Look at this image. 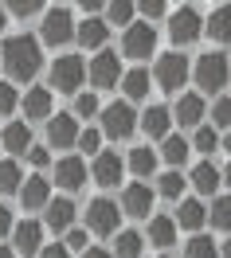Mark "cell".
I'll return each mask as SVG.
<instances>
[{
  "label": "cell",
  "instance_id": "obj_1",
  "mask_svg": "<svg viewBox=\"0 0 231 258\" xmlns=\"http://www.w3.org/2000/svg\"><path fill=\"white\" fill-rule=\"evenodd\" d=\"M0 63H4V71H8L16 82L35 79V71H39V63H43L39 39H35V35H8L4 47H0Z\"/></svg>",
  "mask_w": 231,
  "mask_h": 258
},
{
  "label": "cell",
  "instance_id": "obj_2",
  "mask_svg": "<svg viewBox=\"0 0 231 258\" xmlns=\"http://www.w3.org/2000/svg\"><path fill=\"white\" fill-rule=\"evenodd\" d=\"M168 35H172L177 47H188L204 35V16H200L196 4H181V8L168 12Z\"/></svg>",
  "mask_w": 231,
  "mask_h": 258
},
{
  "label": "cell",
  "instance_id": "obj_3",
  "mask_svg": "<svg viewBox=\"0 0 231 258\" xmlns=\"http://www.w3.org/2000/svg\"><path fill=\"white\" fill-rule=\"evenodd\" d=\"M153 82H157L161 90H168V94H181V86L188 82V59H184L181 51H165V55H157Z\"/></svg>",
  "mask_w": 231,
  "mask_h": 258
},
{
  "label": "cell",
  "instance_id": "obj_4",
  "mask_svg": "<svg viewBox=\"0 0 231 258\" xmlns=\"http://www.w3.org/2000/svg\"><path fill=\"white\" fill-rule=\"evenodd\" d=\"M227 75H231V63H227V55H219V51L200 55L196 67H192V79H196L200 90H223V86H227Z\"/></svg>",
  "mask_w": 231,
  "mask_h": 258
},
{
  "label": "cell",
  "instance_id": "obj_5",
  "mask_svg": "<svg viewBox=\"0 0 231 258\" xmlns=\"http://www.w3.org/2000/svg\"><path fill=\"white\" fill-rule=\"evenodd\" d=\"M39 35H43V43H47V47H63V43H71V35H75V20H71V8H63V4H55V8H43V24H39Z\"/></svg>",
  "mask_w": 231,
  "mask_h": 258
},
{
  "label": "cell",
  "instance_id": "obj_6",
  "mask_svg": "<svg viewBox=\"0 0 231 258\" xmlns=\"http://www.w3.org/2000/svg\"><path fill=\"white\" fill-rule=\"evenodd\" d=\"M98 117H102V133L114 137V141H126L137 129V113H133L130 102H110V106H102Z\"/></svg>",
  "mask_w": 231,
  "mask_h": 258
},
{
  "label": "cell",
  "instance_id": "obj_7",
  "mask_svg": "<svg viewBox=\"0 0 231 258\" xmlns=\"http://www.w3.org/2000/svg\"><path fill=\"white\" fill-rule=\"evenodd\" d=\"M86 79V63L79 55H59L55 63H51V90H59V94H75Z\"/></svg>",
  "mask_w": 231,
  "mask_h": 258
},
{
  "label": "cell",
  "instance_id": "obj_8",
  "mask_svg": "<svg viewBox=\"0 0 231 258\" xmlns=\"http://www.w3.org/2000/svg\"><path fill=\"white\" fill-rule=\"evenodd\" d=\"M157 51V28L153 24H130L122 35V55L126 59H149Z\"/></svg>",
  "mask_w": 231,
  "mask_h": 258
},
{
  "label": "cell",
  "instance_id": "obj_9",
  "mask_svg": "<svg viewBox=\"0 0 231 258\" xmlns=\"http://www.w3.org/2000/svg\"><path fill=\"white\" fill-rule=\"evenodd\" d=\"M90 82L98 86V90H110V86H118L122 82V59H118L114 51H98L94 59H90Z\"/></svg>",
  "mask_w": 231,
  "mask_h": 258
},
{
  "label": "cell",
  "instance_id": "obj_10",
  "mask_svg": "<svg viewBox=\"0 0 231 258\" xmlns=\"http://www.w3.org/2000/svg\"><path fill=\"white\" fill-rule=\"evenodd\" d=\"M118 204L114 200H94L90 208H86V227L94 231V235H118Z\"/></svg>",
  "mask_w": 231,
  "mask_h": 258
},
{
  "label": "cell",
  "instance_id": "obj_11",
  "mask_svg": "<svg viewBox=\"0 0 231 258\" xmlns=\"http://www.w3.org/2000/svg\"><path fill=\"white\" fill-rule=\"evenodd\" d=\"M79 133H83V129H79V117H75V113H55V117L47 121V141L55 149L79 145Z\"/></svg>",
  "mask_w": 231,
  "mask_h": 258
},
{
  "label": "cell",
  "instance_id": "obj_12",
  "mask_svg": "<svg viewBox=\"0 0 231 258\" xmlns=\"http://www.w3.org/2000/svg\"><path fill=\"white\" fill-rule=\"evenodd\" d=\"M12 250H20V254H39V250H43V223H35V219L16 223L12 227Z\"/></svg>",
  "mask_w": 231,
  "mask_h": 258
},
{
  "label": "cell",
  "instance_id": "obj_13",
  "mask_svg": "<svg viewBox=\"0 0 231 258\" xmlns=\"http://www.w3.org/2000/svg\"><path fill=\"white\" fill-rule=\"evenodd\" d=\"M122 211L133 215V219L153 215V188H149V184H126V192H122Z\"/></svg>",
  "mask_w": 231,
  "mask_h": 258
},
{
  "label": "cell",
  "instance_id": "obj_14",
  "mask_svg": "<svg viewBox=\"0 0 231 258\" xmlns=\"http://www.w3.org/2000/svg\"><path fill=\"white\" fill-rule=\"evenodd\" d=\"M20 204L28 211H39V208H47L51 204V184L43 172H35V176H28L24 184H20Z\"/></svg>",
  "mask_w": 231,
  "mask_h": 258
},
{
  "label": "cell",
  "instance_id": "obj_15",
  "mask_svg": "<svg viewBox=\"0 0 231 258\" xmlns=\"http://www.w3.org/2000/svg\"><path fill=\"white\" fill-rule=\"evenodd\" d=\"M122 157L118 153H98L94 157V164H90V176H94V184L98 188H114V184H122Z\"/></svg>",
  "mask_w": 231,
  "mask_h": 258
},
{
  "label": "cell",
  "instance_id": "obj_16",
  "mask_svg": "<svg viewBox=\"0 0 231 258\" xmlns=\"http://www.w3.org/2000/svg\"><path fill=\"white\" fill-rule=\"evenodd\" d=\"M79 43L83 47H90V51H106V39H110V24L102 16H86L83 24H79Z\"/></svg>",
  "mask_w": 231,
  "mask_h": 258
},
{
  "label": "cell",
  "instance_id": "obj_17",
  "mask_svg": "<svg viewBox=\"0 0 231 258\" xmlns=\"http://www.w3.org/2000/svg\"><path fill=\"white\" fill-rule=\"evenodd\" d=\"M55 184L67 188V192H79L86 184V164L79 161V157H63V161L55 164Z\"/></svg>",
  "mask_w": 231,
  "mask_h": 258
},
{
  "label": "cell",
  "instance_id": "obj_18",
  "mask_svg": "<svg viewBox=\"0 0 231 258\" xmlns=\"http://www.w3.org/2000/svg\"><path fill=\"white\" fill-rule=\"evenodd\" d=\"M172 223L184 227V231H192V235H200V227L208 223V208H204L200 200H181V208H177V215H172Z\"/></svg>",
  "mask_w": 231,
  "mask_h": 258
},
{
  "label": "cell",
  "instance_id": "obj_19",
  "mask_svg": "<svg viewBox=\"0 0 231 258\" xmlns=\"http://www.w3.org/2000/svg\"><path fill=\"white\" fill-rule=\"evenodd\" d=\"M137 125L145 129L149 137H161V141H165L168 129H172V110H165V106H149V110L137 117Z\"/></svg>",
  "mask_w": 231,
  "mask_h": 258
},
{
  "label": "cell",
  "instance_id": "obj_20",
  "mask_svg": "<svg viewBox=\"0 0 231 258\" xmlns=\"http://www.w3.org/2000/svg\"><path fill=\"white\" fill-rule=\"evenodd\" d=\"M204 98L200 94H181L177 98V106H172V121H181V125H200L204 121Z\"/></svg>",
  "mask_w": 231,
  "mask_h": 258
},
{
  "label": "cell",
  "instance_id": "obj_21",
  "mask_svg": "<svg viewBox=\"0 0 231 258\" xmlns=\"http://www.w3.org/2000/svg\"><path fill=\"white\" fill-rule=\"evenodd\" d=\"M24 117H28V121H43V117H51V90H47V86L24 90Z\"/></svg>",
  "mask_w": 231,
  "mask_h": 258
},
{
  "label": "cell",
  "instance_id": "obj_22",
  "mask_svg": "<svg viewBox=\"0 0 231 258\" xmlns=\"http://www.w3.org/2000/svg\"><path fill=\"white\" fill-rule=\"evenodd\" d=\"M204 32L212 35L215 43H231V4H219V8H212V12H208Z\"/></svg>",
  "mask_w": 231,
  "mask_h": 258
},
{
  "label": "cell",
  "instance_id": "obj_23",
  "mask_svg": "<svg viewBox=\"0 0 231 258\" xmlns=\"http://www.w3.org/2000/svg\"><path fill=\"white\" fill-rule=\"evenodd\" d=\"M43 211H47L43 227H51V231H63V235L71 231V223H75V204H71L67 196H63V200H51Z\"/></svg>",
  "mask_w": 231,
  "mask_h": 258
},
{
  "label": "cell",
  "instance_id": "obj_24",
  "mask_svg": "<svg viewBox=\"0 0 231 258\" xmlns=\"http://www.w3.org/2000/svg\"><path fill=\"white\" fill-rule=\"evenodd\" d=\"M0 145L8 149V153H24L28 157V149H32V129H28V121H12V125L0 133Z\"/></svg>",
  "mask_w": 231,
  "mask_h": 258
},
{
  "label": "cell",
  "instance_id": "obj_25",
  "mask_svg": "<svg viewBox=\"0 0 231 258\" xmlns=\"http://www.w3.org/2000/svg\"><path fill=\"white\" fill-rule=\"evenodd\" d=\"M219 180H223V172H219V168H215L212 161H200L196 168H192V176H188V184H192V188H196L200 196H212L215 188H219Z\"/></svg>",
  "mask_w": 231,
  "mask_h": 258
},
{
  "label": "cell",
  "instance_id": "obj_26",
  "mask_svg": "<svg viewBox=\"0 0 231 258\" xmlns=\"http://www.w3.org/2000/svg\"><path fill=\"white\" fill-rule=\"evenodd\" d=\"M172 242H177V223H172V215H153V219H149V246L168 250Z\"/></svg>",
  "mask_w": 231,
  "mask_h": 258
},
{
  "label": "cell",
  "instance_id": "obj_27",
  "mask_svg": "<svg viewBox=\"0 0 231 258\" xmlns=\"http://www.w3.org/2000/svg\"><path fill=\"white\" fill-rule=\"evenodd\" d=\"M122 90H126V102H141L149 94V71H141V67L126 71L122 75Z\"/></svg>",
  "mask_w": 231,
  "mask_h": 258
},
{
  "label": "cell",
  "instance_id": "obj_28",
  "mask_svg": "<svg viewBox=\"0 0 231 258\" xmlns=\"http://www.w3.org/2000/svg\"><path fill=\"white\" fill-rule=\"evenodd\" d=\"M141 246H145V239H141L137 231H118L110 254H114V258H141Z\"/></svg>",
  "mask_w": 231,
  "mask_h": 258
},
{
  "label": "cell",
  "instance_id": "obj_29",
  "mask_svg": "<svg viewBox=\"0 0 231 258\" xmlns=\"http://www.w3.org/2000/svg\"><path fill=\"white\" fill-rule=\"evenodd\" d=\"M161 157H165L172 168H181V164L188 161V141H184V137H177V133H168L165 141H161Z\"/></svg>",
  "mask_w": 231,
  "mask_h": 258
},
{
  "label": "cell",
  "instance_id": "obj_30",
  "mask_svg": "<svg viewBox=\"0 0 231 258\" xmlns=\"http://www.w3.org/2000/svg\"><path fill=\"white\" fill-rule=\"evenodd\" d=\"M208 223L215 231H231V196H215L208 208Z\"/></svg>",
  "mask_w": 231,
  "mask_h": 258
},
{
  "label": "cell",
  "instance_id": "obj_31",
  "mask_svg": "<svg viewBox=\"0 0 231 258\" xmlns=\"http://www.w3.org/2000/svg\"><path fill=\"white\" fill-rule=\"evenodd\" d=\"M130 168L141 180L153 176V172H157V153H153V149H130Z\"/></svg>",
  "mask_w": 231,
  "mask_h": 258
},
{
  "label": "cell",
  "instance_id": "obj_32",
  "mask_svg": "<svg viewBox=\"0 0 231 258\" xmlns=\"http://www.w3.org/2000/svg\"><path fill=\"white\" fill-rule=\"evenodd\" d=\"M184 258H219V246L208 235H192L184 242Z\"/></svg>",
  "mask_w": 231,
  "mask_h": 258
},
{
  "label": "cell",
  "instance_id": "obj_33",
  "mask_svg": "<svg viewBox=\"0 0 231 258\" xmlns=\"http://www.w3.org/2000/svg\"><path fill=\"white\" fill-rule=\"evenodd\" d=\"M133 12H137V4H130V0H114V4H106V24H122V28H130Z\"/></svg>",
  "mask_w": 231,
  "mask_h": 258
},
{
  "label": "cell",
  "instance_id": "obj_34",
  "mask_svg": "<svg viewBox=\"0 0 231 258\" xmlns=\"http://www.w3.org/2000/svg\"><path fill=\"white\" fill-rule=\"evenodd\" d=\"M20 184H24V172H20L16 161H0V192H20Z\"/></svg>",
  "mask_w": 231,
  "mask_h": 258
},
{
  "label": "cell",
  "instance_id": "obj_35",
  "mask_svg": "<svg viewBox=\"0 0 231 258\" xmlns=\"http://www.w3.org/2000/svg\"><path fill=\"white\" fill-rule=\"evenodd\" d=\"M184 184H188V180H184L181 172H177V168H168L165 176L157 180V192L165 196V200H181V192H184Z\"/></svg>",
  "mask_w": 231,
  "mask_h": 258
},
{
  "label": "cell",
  "instance_id": "obj_36",
  "mask_svg": "<svg viewBox=\"0 0 231 258\" xmlns=\"http://www.w3.org/2000/svg\"><path fill=\"white\" fill-rule=\"evenodd\" d=\"M192 145H196L200 153H215V149H219V137H215V129H212V125H200V129H196V137H192Z\"/></svg>",
  "mask_w": 231,
  "mask_h": 258
},
{
  "label": "cell",
  "instance_id": "obj_37",
  "mask_svg": "<svg viewBox=\"0 0 231 258\" xmlns=\"http://www.w3.org/2000/svg\"><path fill=\"white\" fill-rule=\"evenodd\" d=\"M16 106H20V90L12 82H0V117H8Z\"/></svg>",
  "mask_w": 231,
  "mask_h": 258
},
{
  "label": "cell",
  "instance_id": "obj_38",
  "mask_svg": "<svg viewBox=\"0 0 231 258\" xmlns=\"http://www.w3.org/2000/svg\"><path fill=\"white\" fill-rule=\"evenodd\" d=\"M79 149L98 157L102 153V129H83V133H79Z\"/></svg>",
  "mask_w": 231,
  "mask_h": 258
},
{
  "label": "cell",
  "instance_id": "obj_39",
  "mask_svg": "<svg viewBox=\"0 0 231 258\" xmlns=\"http://www.w3.org/2000/svg\"><path fill=\"white\" fill-rule=\"evenodd\" d=\"M75 113H79V117H86V121H90V117H98V113H102L98 98H94V94H79V102H75Z\"/></svg>",
  "mask_w": 231,
  "mask_h": 258
},
{
  "label": "cell",
  "instance_id": "obj_40",
  "mask_svg": "<svg viewBox=\"0 0 231 258\" xmlns=\"http://www.w3.org/2000/svg\"><path fill=\"white\" fill-rule=\"evenodd\" d=\"M137 12H141L145 20H161V16H168L172 8H168L165 0H141V4H137Z\"/></svg>",
  "mask_w": 231,
  "mask_h": 258
},
{
  "label": "cell",
  "instance_id": "obj_41",
  "mask_svg": "<svg viewBox=\"0 0 231 258\" xmlns=\"http://www.w3.org/2000/svg\"><path fill=\"white\" fill-rule=\"evenodd\" d=\"M212 121H215V125H223L231 133V98H219V102L212 106Z\"/></svg>",
  "mask_w": 231,
  "mask_h": 258
},
{
  "label": "cell",
  "instance_id": "obj_42",
  "mask_svg": "<svg viewBox=\"0 0 231 258\" xmlns=\"http://www.w3.org/2000/svg\"><path fill=\"white\" fill-rule=\"evenodd\" d=\"M8 12H12V16H39V12H43V4H35V0H12V4H8Z\"/></svg>",
  "mask_w": 231,
  "mask_h": 258
},
{
  "label": "cell",
  "instance_id": "obj_43",
  "mask_svg": "<svg viewBox=\"0 0 231 258\" xmlns=\"http://www.w3.org/2000/svg\"><path fill=\"white\" fill-rule=\"evenodd\" d=\"M67 250H86V231H79V227H71L67 231V239H63Z\"/></svg>",
  "mask_w": 231,
  "mask_h": 258
},
{
  "label": "cell",
  "instance_id": "obj_44",
  "mask_svg": "<svg viewBox=\"0 0 231 258\" xmlns=\"http://www.w3.org/2000/svg\"><path fill=\"white\" fill-rule=\"evenodd\" d=\"M28 161H32L35 168H47L51 157H47V149H43V145H32V149H28Z\"/></svg>",
  "mask_w": 231,
  "mask_h": 258
},
{
  "label": "cell",
  "instance_id": "obj_45",
  "mask_svg": "<svg viewBox=\"0 0 231 258\" xmlns=\"http://www.w3.org/2000/svg\"><path fill=\"white\" fill-rule=\"evenodd\" d=\"M39 258H71V250H67L63 242H51V246L43 242V250H39Z\"/></svg>",
  "mask_w": 231,
  "mask_h": 258
},
{
  "label": "cell",
  "instance_id": "obj_46",
  "mask_svg": "<svg viewBox=\"0 0 231 258\" xmlns=\"http://www.w3.org/2000/svg\"><path fill=\"white\" fill-rule=\"evenodd\" d=\"M8 231H12V211H8L4 204H0V239H4Z\"/></svg>",
  "mask_w": 231,
  "mask_h": 258
},
{
  "label": "cell",
  "instance_id": "obj_47",
  "mask_svg": "<svg viewBox=\"0 0 231 258\" xmlns=\"http://www.w3.org/2000/svg\"><path fill=\"white\" fill-rule=\"evenodd\" d=\"M83 258H114V254H110L106 246H86V250H83Z\"/></svg>",
  "mask_w": 231,
  "mask_h": 258
},
{
  "label": "cell",
  "instance_id": "obj_48",
  "mask_svg": "<svg viewBox=\"0 0 231 258\" xmlns=\"http://www.w3.org/2000/svg\"><path fill=\"white\" fill-rule=\"evenodd\" d=\"M219 258H231V235H227V242H223V250H219Z\"/></svg>",
  "mask_w": 231,
  "mask_h": 258
},
{
  "label": "cell",
  "instance_id": "obj_49",
  "mask_svg": "<svg viewBox=\"0 0 231 258\" xmlns=\"http://www.w3.org/2000/svg\"><path fill=\"white\" fill-rule=\"evenodd\" d=\"M4 24H8V8L0 4V32H4Z\"/></svg>",
  "mask_w": 231,
  "mask_h": 258
},
{
  "label": "cell",
  "instance_id": "obj_50",
  "mask_svg": "<svg viewBox=\"0 0 231 258\" xmlns=\"http://www.w3.org/2000/svg\"><path fill=\"white\" fill-rule=\"evenodd\" d=\"M0 258H16V250L12 246H0Z\"/></svg>",
  "mask_w": 231,
  "mask_h": 258
},
{
  "label": "cell",
  "instance_id": "obj_51",
  "mask_svg": "<svg viewBox=\"0 0 231 258\" xmlns=\"http://www.w3.org/2000/svg\"><path fill=\"white\" fill-rule=\"evenodd\" d=\"M219 145H223V149H227V153H231V133H227V137H223V141H219Z\"/></svg>",
  "mask_w": 231,
  "mask_h": 258
},
{
  "label": "cell",
  "instance_id": "obj_52",
  "mask_svg": "<svg viewBox=\"0 0 231 258\" xmlns=\"http://www.w3.org/2000/svg\"><path fill=\"white\" fill-rule=\"evenodd\" d=\"M223 180H227V184H231V164H227V168H223Z\"/></svg>",
  "mask_w": 231,
  "mask_h": 258
},
{
  "label": "cell",
  "instance_id": "obj_53",
  "mask_svg": "<svg viewBox=\"0 0 231 258\" xmlns=\"http://www.w3.org/2000/svg\"><path fill=\"white\" fill-rule=\"evenodd\" d=\"M161 258H168V254H161Z\"/></svg>",
  "mask_w": 231,
  "mask_h": 258
}]
</instances>
